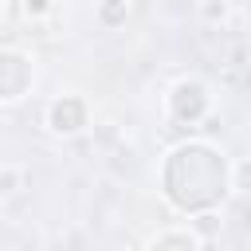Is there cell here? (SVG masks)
<instances>
[{
    "mask_svg": "<svg viewBox=\"0 0 251 251\" xmlns=\"http://www.w3.org/2000/svg\"><path fill=\"white\" fill-rule=\"evenodd\" d=\"M90 126V110L78 94H59L51 106H47V129L59 133V137H75Z\"/></svg>",
    "mask_w": 251,
    "mask_h": 251,
    "instance_id": "cell-1",
    "label": "cell"
},
{
    "mask_svg": "<svg viewBox=\"0 0 251 251\" xmlns=\"http://www.w3.org/2000/svg\"><path fill=\"white\" fill-rule=\"evenodd\" d=\"M208 106H212V98H208V90H204V82H196V78H180L173 90H169V114L176 118V122H200L204 114H208Z\"/></svg>",
    "mask_w": 251,
    "mask_h": 251,
    "instance_id": "cell-2",
    "label": "cell"
},
{
    "mask_svg": "<svg viewBox=\"0 0 251 251\" xmlns=\"http://www.w3.org/2000/svg\"><path fill=\"white\" fill-rule=\"evenodd\" d=\"M31 63L16 51H0V98H24L31 86Z\"/></svg>",
    "mask_w": 251,
    "mask_h": 251,
    "instance_id": "cell-3",
    "label": "cell"
},
{
    "mask_svg": "<svg viewBox=\"0 0 251 251\" xmlns=\"http://www.w3.org/2000/svg\"><path fill=\"white\" fill-rule=\"evenodd\" d=\"M126 16H129V4H126V0H102V4H98V24L110 27V31L122 27Z\"/></svg>",
    "mask_w": 251,
    "mask_h": 251,
    "instance_id": "cell-4",
    "label": "cell"
},
{
    "mask_svg": "<svg viewBox=\"0 0 251 251\" xmlns=\"http://www.w3.org/2000/svg\"><path fill=\"white\" fill-rule=\"evenodd\" d=\"M24 180H27V173H24L20 165H0V196L20 192V188H24Z\"/></svg>",
    "mask_w": 251,
    "mask_h": 251,
    "instance_id": "cell-5",
    "label": "cell"
},
{
    "mask_svg": "<svg viewBox=\"0 0 251 251\" xmlns=\"http://www.w3.org/2000/svg\"><path fill=\"white\" fill-rule=\"evenodd\" d=\"M231 16V0H200V20L204 24H224Z\"/></svg>",
    "mask_w": 251,
    "mask_h": 251,
    "instance_id": "cell-6",
    "label": "cell"
},
{
    "mask_svg": "<svg viewBox=\"0 0 251 251\" xmlns=\"http://www.w3.org/2000/svg\"><path fill=\"white\" fill-rule=\"evenodd\" d=\"M220 227H224V220H220L216 212H200V216L192 220V231H196V235H216Z\"/></svg>",
    "mask_w": 251,
    "mask_h": 251,
    "instance_id": "cell-7",
    "label": "cell"
},
{
    "mask_svg": "<svg viewBox=\"0 0 251 251\" xmlns=\"http://www.w3.org/2000/svg\"><path fill=\"white\" fill-rule=\"evenodd\" d=\"M231 188L235 192H251V161H239L231 169Z\"/></svg>",
    "mask_w": 251,
    "mask_h": 251,
    "instance_id": "cell-8",
    "label": "cell"
},
{
    "mask_svg": "<svg viewBox=\"0 0 251 251\" xmlns=\"http://www.w3.org/2000/svg\"><path fill=\"white\" fill-rule=\"evenodd\" d=\"M55 12V0H24V16L27 20H47Z\"/></svg>",
    "mask_w": 251,
    "mask_h": 251,
    "instance_id": "cell-9",
    "label": "cell"
}]
</instances>
